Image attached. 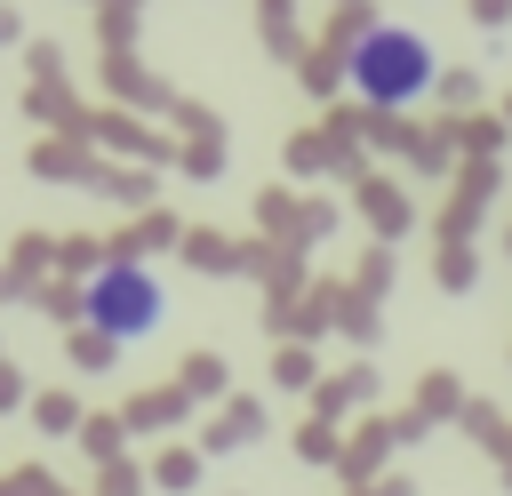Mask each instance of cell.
Listing matches in <instances>:
<instances>
[{
  "mask_svg": "<svg viewBox=\"0 0 512 496\" xmlns=\"http://www.w3.org/2000/svg\"><path fill=\"white\" fill-rule=\"evenodd\" d=\"M344 80H352L368 104L400 112V104H416V96L432 88V48H424V32H408V24H368V32L352 40V56H344Z\"/></svg>",
  "mask_w": 512,
  "mask_h": 496,
  "instance_id": "6da1fadb",
  "label": "cell"
},
{
  "mask_svg": "<svg viewBox=\"0 0 512 496\" xmlns=\"http://www.w3.org/2000/svg\"><path fill=\"white\" fill-rule=\"evenodd\" d=\"M80 320L96 328V344H144L168 320V296H160V280L144 264H104L80 288Z\"/></svg>",
  "mask_w": 512,
  "mask_h": 496,
  "instance_id": "7a4b0ae2",
  "label": "cell"
}]
</instances>
